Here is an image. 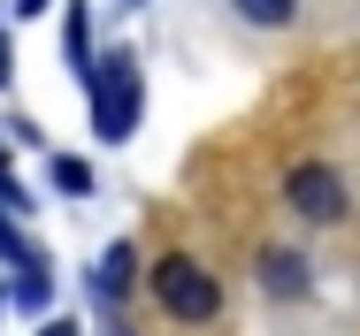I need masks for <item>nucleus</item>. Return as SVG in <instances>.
Here are the masks:
<instances>
[{"instance_id": "1", "label": "nucleus", "mask_w": 360, "mask_h": 336, "mask_svg": "<svg viewBox=\"0 0 360 336\" xmlns=\"http://www.w3.org/2000/svg\"><path fill=\"white\" fill-rule=\"evenodd\" d=\"M139 107H146L139 62H131L123 46H108V62L92 69V130L108 137V145H123V137L139 130Z\"/></svg>"}, {"instance_id": "2", "label": "nucleus", "mask_w": 360, "mask_h": 336, "mask_svg": "<svg viewBox=\"0 0 360 336\" xmlns=\"http://www.w3.org/2000/svg\"><path fill=\"white\" fill-rule=\"evenodd\" d=\"M153 306H161L169 321H192V329H200V321L222 314V283L200 268V260H184V253H161V260H153Z\"/></svg>"}, {"instance_id": "3", "label": "nucleus", "mask_w": 360, "mask_h": 336, "mask_svg": "<svg viewBox=\"0 0 360 336\" xmlns=\"http://www.w3.org/2000/svg\"><path fill=\"white\" fill-rule=\"evenodd\" d=\"M284 199H291L299 222H345V176L330 161H299L284 176Z\"/></svg>"}, {"instance_id": "4", "label": "nucleus", "mask_w": 360, "mask_h": 336, "mask_svg": "<svg viewBox=\"0 0 360 336\" xmlns=\"http://www.w3.org/2000/svg\"><path fill=\"white\" fill-rule=\"evenodd\" d=\"M261 290H269V298H307V260L284 253V245H269V253H261Z\"/></svg>"}, {"instance_id": "5", "label": "nucleus", "mask_w": 360, "mask_h": 336, "mask_svg": "<svg viewBox=\"0 0 360 336\" xmlns=\"http://www.w3.org/2000/svg\"><path fill=\"white\" fill-rule=\"evenodd\" d=\"M131 268H139V260H131V245H108V253H100V268H92V298H100V306H115V298L131 290Z\"/></svg>"}, {"instance_id": "6", "label": "nucleus", "mask_w": 360, "mask_h": 336, "mask_svg": "<svg viewBox=\"0 0 360 336\" xmlns=\"http://www.w3.org/2000/svg\"><path fill=\"white\" fill-rule=\"evenodd\" d=\"M62 46H70V69L92 84V69H100V54H92V23H84V8H70V23H62Z\"/></svg>"}, {"instance_id": "7", "label": "nucleus", "mask_w": 360, "mask_h": 336, "mask_svg": "<svg viewBox=\"0 0 360 336\" xmlns=\"http://www.w3.org/2000/svg\"><path fill=\"white\" fill-rule=\"evenodd\" d=\"M46 298H54L46 260H39V268H23V275H15V290H8V306H23V314H46Z\"/></svg>"}, {"instance_id": "8", "label": "nucleus", "mask_w": 360, "mask_h": 336, "mask_svg": "<svg viewBox=\"0 0 360 336\" xmlns=\"http://www.w3.org/2000/svg\"><path fill=\"white\" fill-rule=\"evenodd\" d=\"M0 260H15V275H23V268H39V260H46V253H39V245L23 237V222H15V214H0Z\"/></svg>"}, {"instance_id": "9", "label": "nucleus", "mask_w": 360, "mask_h": 336, "mask_svg": "<svg viewBox=\"0 0 360 336\" xmlns=\"http://www.w3.org/2000/svg\"><path fill=\"white\" fill-rule=\"evenodd\" d=\"M245 23H261V31H284L291 15H299V0H230Z\"/></svg>"}, {"instance_id": "10", "label": "nucleus", "mask_w": 360, "mask_h": 336, "mask_svg": "<svg viewBox=\"0 0 360 336\" xmlns=\"http://www.w3.org/2000/svg\"><path fill=\"white\" fill-rule=\"evenodd\" d=\"M54 191H62V199H84V191H92V168H84L77 153H54Z\"/></svg>"}, {"instance_id": "11", "label": "nucleus", "mask_w": 360, "mask_h": 336, "mask_svg": "<svg viewBox=\"0 0 360 336\" xmlns=\"http://www.w3.org/2000/svg\"><path fill=\"white\" fill-rule=\"evenodd\" d=\"M23 206H31V191L8 176V145H0V214H23Z\"/></svg>"}, {"instance_id": "12", "label": "nucleus", "mask_w": 360, "mask_h": 336, "mask_svg": "<svg viewBox=\"0 0 360 336\" xmlns=\"http://www.w3.org/2000/svg\"><path fill=\"white\" fill-rule=\"evenodd\" d=\"M39 336H77V329H70V321H46V329H39Z\"/></svg>"}, {"instance_id": "13", "label": "nucleus", "mask_w": 360, "mask_h": 336, "mask_svg": "<svg viewBox=\"0 0 360 336\" xmlns=\"http://www.w3.org/2000/svg\"><path fill=\"white\" fill-rule=\"evenodd\" d=\"M39 8H46V0H15V15H39Z\"/></svg>"}, {"instance_id": "14", "label": "nucleus", "mask_w": 360, "mask_h": 336, "mask_svg": "<svg viewBox=\"0 0 360 336\" xmlns=\"http://www.w3.org/2000/svg\"><path fill=\"white\" fill-rule=\"evenodd\" d=\"M0 84H8V39H0Z\"/></svg>"}, {"instance_id": "15", "label": "nucleus", "mask_w": 360, "mask_h": 336, "mask_svg": "<svg viewBox=\"0 0 360 336\" xmlns=\"http://www.w3.org/2000/svg\"><path fill=\"white\" fill-rule=\"evenodd\" d=\"M100 336H131V329H123V321H108V329H100Z\"/></svg>"}, {"instance_id": "16", "label": "nucleus", "mask_w": 360, "mask_h": 336, "mask_svg": "<svg viewBox=\"0 0 360 336\" xmlns=\"http://www.w3.org/2000/svg\"><path fill=\"white\" fill-rule=\"evenodd\" d=\"M0 306H8V290H0Z\"/></svg>"}]
</instances>
